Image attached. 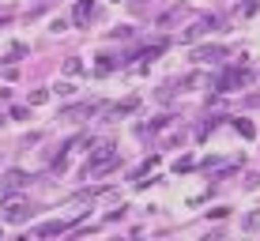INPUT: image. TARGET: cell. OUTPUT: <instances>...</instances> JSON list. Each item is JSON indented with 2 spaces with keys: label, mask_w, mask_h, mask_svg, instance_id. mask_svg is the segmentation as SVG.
I'll use <instances>...</instances> for the list:
<instances>
[{
  "label": "cell",
  "mask_w": 260,
  "mask_h": 241,
  "mask_svg": "<svg viewBox=\"0 0 260 241\" xmlns=\"http://www.w3.org/2000/svg\"><path fill=\"white\" fill-rule=\"evenodd\" d=\"M91 19H94V0H79V4H76V12H72V23L87 26Z\"/></svg>",
  "instance_id": "obj_4"
},
{
  "label": "cell",
  "mask_w": 260,
  "mask_h": 241,
  "mask_svg": "<svg viewBox=\"0 0 260 241\" xmlns=\"http://www.w3.org/2000/svg\"><path fill=\"white\" fill-rule=\"evenodd\" d=\"M241 230H249V234H253V230H260V211H249L245 222H241Z\"/></svg>",
  "instance_id": "obj_10"
},
{
  "label": "cell",
  "mask_w": 260,
  "mask_h": 241,
  "mask_svg": "<svg viewBox=\"0 0 260 241\" xmlns=\"http://www.w3.org/2000/svg\"><path fill=\"white\" fill-rule=\"evenodd\" d=\"M113 166H117V147H113V144H102L91 158H87L83 174H87V177H102V174H110Z\"/></svg>",
  "instance_id": "obj_1"
},
{
  "label": "cell",
  "mask_w": 260,
  "mask_h": 241,
  "mask_svg": "<svg viewBox=\"0 0 260 241\" xmlns=\"http://www.w3.org/2000/svg\"><path fill=\"white\" fill-rule=\"evenodd\" d=\"M132 110H136V102H124V106H113V117H124V113H132Z\"/></svg>",
  "instance_id": "obj_12"
},
{
  "label": "cell",
  "mask_w": 260,
  "mask_h": 241,
  "mask_svg": "<svg viewBox=\"0 0 260 241\" xmlns=\"http://www.w3.org/2000/svg\"><path fill=\"white\" fill-rule=\"evenodd\" d=\"M26 215H30V208H26L23 200H12V203H4V219H8V222H23Z\"/></svg>",
  "instance_id": "obj_5"
},
{
  "label": "cell",
  "mask_w": 260,
  "mask_h": 241,
  "mask_svg": "<svg viewBox=\"0 0 260 241\" xmlns=\"http://www.w3.org/2000/svg\"><path fill=\"white\" fill-rule=\"evenodd\" d=\"M23 185H26V174H19V169H12V174H8V177H4V189H8V192H15V189H23Z\"/></svg>",
  "instance_id": "obj_8"
},
{
  "label": "cell",
  "mask_w": 260,
  "mask_h": 241,
  "mask_svg": "<svg viewBox=\"0 0 260 241\" xmlns=\"http://www.w3.org/2000/svg\"><path fill=\"white\" fill-rule=\"evenodd\" d=\"M192 57H196V60H219V57H226V46H208V49H196Z\"/></svg>",
  "instance_id": "obj_7"
},
{
  "label": "cell",
  "mask_w": 260,
  "mask_h": 241,
  "mask_svg": "<svg viewBox=\"0 0 260 241\" xmlns=\"http://www.w3.org/2000/svg\"><path fill=\"white\" fill-rule=\"evenodd\" d=\"M215 26H219V19H215V15H200V19H196L189 30L181 34V42H196V38H204L208 30H215Z\"/></svg>",
  "instance_id": "obj_3"
},
{
  "label": "cell",
  "mask_w": 260,
  "mask_h": 241,
  "mask_svg": "<svg viewBox=\"0 0 260 241\" xmlns=\"http://www.w3.org/2000/svg\"><path fill=\"white\" fill-rule=\"evenodd\" d=\"M234 128H238V132H241L245 140H253V136H256V128H253L249 121H234Z\"/></svg>",
  "instance_id": "obj_11"
},
{
  "label": "cell",
  "mask_w": 260,
  "mask_h": 241,
  "mask_svg": "<svg viewBox=\"0 0 260 241\" xmlns=\"http://www.w3.org/2000/svg\"><path fill=\"white\" fill-rule=\"evenodd\" d=\"M72 230V222H46V226H38V237H49V234H64Z\"/></svg>",
  "instance_id": "obj_9"
},
{
  "label": "cell",
  "mask_w": 260,
  "mask_h": 241,
  "mask_svg": "<svg viewBox=\"0 0 260 241\" xmlns=\"http://www.w3.org/2000/svg\"><path fill=\"white\" fill-rule=\"evenodd\" d=\"M98 113V106L94 102H87V106H72V110H64V121H76V117H94Z\"/></svg>",
  "instance_id": "obj_6"
},
{
  "label": "cell",
  "mask_w": 260,
  "mask_h": 241,
  "mask_svg": "<svg viewBox=\"0 0 260 241\" xmlns=\"http://www.w3.org/2000/svg\"><path fill=\"white\" fill-rule=\"evenodd\" d=\"M245 83H249V72H245V68H238V64L215 76V91H219V94H226V91H238V87H245Z\"/></svg>",
  "instance_id": "obj_2"
}]
</instances>
